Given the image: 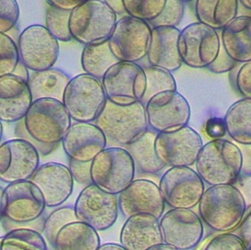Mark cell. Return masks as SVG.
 <instances>
[{"mask_svg": "<svg viewBox=\"0 0 251 250\" xmlns=\"http://www.w3.org/2000/svg\"><path fill=\"white\" fill-rule=\"evenodd\" d=\"M205 131L212 139H221L226 134L225 121L219 117L210 118L205 125Z\"/></svg>", "mask_w": 251, "mask_h": 250, "instance_id": "f6af8a7d", "label": "cell"}, {"mask_svg": "<svg viewBox=\"0 0 251 250\" xmlns=\"http://www.w3.org/2000/svg\"><path fill=\"white\" fill-rule=\"evenodd\" d=\"M179 31L177 27H152L146 55L149 66L163 69L171 74L181 67L182 62L177 52Z\"/></svg>", "mask_w": 251, "mask_h": 250, "instance_id": "603a6c76", "label": "cell"}, {"mask_svg": "<svg viewBox=\"0 0 251 250\" xmlns=\"http://www.w3.org/2000/svg\"><path fill=\"white\" fill-rule=\"evenodd\" d=\"M221 48L218 31L195 22L184 26L177 39V52L182 63L194 69L208 68Z\"/></svg>", "mask_w": 251, "mask_h": 250, "instance_id": "ba28073f", "label": "cell"}, {"mask_svg": "<svg viewBox=\"0 0 251 250\" xmlns=\"http://www.w3.org/2000/svg\"><path fill=\"white\" fill-rule=\"evenodd\" d=\"M15 136H16V138L25 139L27 142H29L30 144H32L35 147V149L38 151L40 156H47V155L51 154L54 150H56L57 147H58L57 145H45V144L39 143V142L35 141L33 138H31V136L25 130V127L23 120L18 122V123H16Z\"/></svg>", "mask_w": 251, "mask_h": 250, "instance_id": "7bdbcfd3", "label": "cell"}, {"mask_svg": "<svg viewBox=\"0 0 251 250\" xmlns=\"http://www.w3.org/2000/svg\"><path fill=\"white\" fill-rule=\"evenodd\" d=\"M70 15L71 12L62 11L49 5L46 8L44 26L58 41L68 42L73 39L69 27Z\"/></svg>", "mask_w": 251, "mask_h": 250, "instance_id": "d590c367", "label": "cell"}, {"mask_svg": "<svg viewBox=\"0 0 251 250\" xmlns=\"http://www.w3.org/2000/svg\"><path fill=\"white\" fill-rule=\"evenodd\" d=\"M0 250H47L43 235L32 228L18 227L2 238Z\"/></svg>", "mask_w": 251, "mask_h": 250, "instance_id": "1f68e13d", "label": "cell"}, {"mask_svg": "<svg viewBox=\"0 0 251 250\" xmlns=\"http://www.w3.org/2000/svg\"><path fill=\"white\" fill-rule=\"evenodd\" d=\"M106 100L101 80L83 73L70 79L62 103L75 123H94Z\"/></svg>", "mask_w": 251, "mask_h": 250, "instance_id": "52a82bcc", "label": "cell"}, {"mask_svg": "<svg viewBox=\"0 0 251 250\" xmlns=\"http://www.w3.org/2000/svg\"><path fill=\"white\" fill-rule=\"evenodd\" d=\"M20 63L16 41L7 33H0V77L13 75Z\"/></svg>", "mask_w": 251, "mask_h": 250, "instance_id": "8d00e7d4", "label": "cell"}, {"mask_svg": "<svg viewBox=\"0 0 251 250\" xmlns=\"http://www.w3.org/2000/svg\"><path fill=\"white\" fill-rule=\"evenodd\" d=\"M241 194L246 207L251 205V175H240L236 181L232 184Z\"/></svg>", "mask_w": 251, "mask_h": 250, "instance_id": "bcb514c9", "label": "cell"}, {"mask_svg": "<svg viewBox=\"0 0 251 250\" xmlns=\"http://www.w3.org/2000/svg\"><path fill=\"white\" fill-rule=\"evenodd\" d=\"M148 127L163 132L187 125L190 120V106L186 98L177 91H164L145 103Z\"/></svg>", "mask_w": 251, "mask_h": 250, "instance_id": "9a60e30c", "label": "cell"}, {"mask_svg": "<svg viewBox=\"0 0 251 250\" xmlns=\"http://www.w3.org/2000/svg\"><path fill=\"white\" fill-rule=\"evenodd\" d=\"M221 45L236 63L251 61V17L237 16L223 30Z\"/></svg>", "mask_w": 251, "mask_h": 250, "instance_id": "d4e9b609", "label": "cell"}, {"mask_svg": "<svg viewBox=\"0 0 251 250\" xmlns=\"http://www.w3.org/2000/svg\"><path fill=\"white\" fill-rule=\"evenodd\" d=\"M157 132L148 128L131 143L125 146L129 153L135 170L144 174H158L166 166L159 160L154 149V140Z\"/></svg>", "mask_w": 251, "mask_h": 250, "instance_id": "f1b7e54d", "label": "cell"}, {"mask_svg": "<svg viewBox=\"0 0 251 250\" xmlns=\"http://www.w3.org/2000/svg\"><path fill=\"white\" fill-rule=\"evenodd\" d=\"M74 208L79 222L96 231L106 230L117 221L118 195L107 193L96 185L90 184L79 192Z\"/></svg>", "mask_w": 251, "mask_h": 250, "instance_id": "5bb4252c", "label": "cell"}, {"mask_svg": "<svg viewBox=\"0 0 251 250\" xmlns=\"http://www.w3.org/2000/svg\"><path fill=\"white\" fill-rule=\"evenodd\" d=\"M100 245L98 231L77 221L58 232L53 247L55 250H97Z\"/></svg>", "mask_w": 251, "mask_h": 250, "instance_id": "83f0119b", "label": "cell"}, {"mask_svg": "<svg viewBox=\"0 0 251 250\" xmlns=\"http://www.w3.org/2000/svg\"><path fill=\"white\" fill-rule=\"evenodd\" d=\"M68 168L71 172V175L73 176L74 181H76L77 183L87 186L92 184L91 180V162H77L69 159V165Z\"/></svg>", "mask_w": 251, "mask_h": 250, "instance_id": "60d3db41", "label": "cell"}, {"mask_svg": "<svg viewBox=\"0 0 251 250\" xmlns=\"http://www.w3.org/2000/svg\"><path fill=\"white\" fill-rule=\"evenodd\" d=\"M184 15V2L181 0H166L161 14L152 21L151 27L171 26L177 27Z\"/></svg>", "mask_w": 251, "mask_h": 250, "instance_id": "74e56055", "label": "cell"}, {"mask_svg": "<svg viewBox=\"0 0 251 250\" xmlns=\"http://www.w3.org/2000/svg\"><path fill=\"white\" fill-rule=\"evenodd\" d=\"M235 85L243 98L251 100V61L239 68L235 76Z\"/></svg>", "mask_w": 251, "mask_h": 250, "instance_id": "b9f144b4", "label": "cell"}, {"mask_svg": "<svg viewBox=\"0 0 251 250\" xmlns=\"http://www.w3.org/2000/svg\"><path fill=\"white\" fill-rule=\"evenodd\" d=\"M123 3L128 17L151 23L163 11L166 0H123Z\"/></svg>", "mask_w": 251, "mask_h": 250, "instance_id": "e575fe53", "label": "cell"}, {"mask_svg": "<svg viewBox=\"0 0 251 250\" xmlns=\"http://www.w3.org/2000/svg\"><path fill=\"white\" fill-rule=\"evenodd\" d=\"M236 235L239 236L247 248L251 245V215L241 225Z\"/></svg>", "mask_w": 251, "mask_h": 250, "instance_id": "681fc988", "label": "cell"}, {"mask_svg": "<svg viewBox=\"0 0 251 250\" xmlns=\"http://www.w3.org/2000/svg\"><path fill=\"white\" fill-rule=\"evenodd\" d=\"M23 121L25 130L35 141L57 146L72 125L63 103L54 99L32 101Z\"/></svg>", "mask_w": 251, "mask_h": 250, "instance_id": "277c9868", "label": "cell"}, {"mask_svg": "<svg viewBox=\"0 0 251 250\" xmlns=\"http://www.w3.org/2000/svg\"><path fill=\"white\" fill-rule=\"evenodd\" d=\"M152 27L146 22L124 16L117 20L108 41L113 55L120 62L137 63L146 57Z\"/></svg>", "mask_w": 251, "mask_h": 250, "instance_id": "7c38bea8", "label": "cell"}, {"mask_svg": "<svg viewBox=\"0 0 251 250\" xmlns=\"http://www.w3.org/2000/svg\"><path fill=\"white\" fill-rule=\"evenodd\" d=\"M163 243L159 220L148 214L127 218L122 226L120 244L126 250H147Z\"/></svg>", "mask_w": 251, "mask_h": 250, "instance_id": "cb8c5ba5", "label": "cell"}, {"mask_svg": "<svg viewBox=\"0 0 251 250\" xmlns=\"http://www.w3.org/2000/svg\"><path fill=\"white\" fill-rule=\"evenodd\" d=\"M45 207L42 194L30 180L13 182L4 188L3 219L11 223H31L40 218Z\"/></svg>", "mask_w": 251, "mask_h": 250, "instance_id": "e0dca14e", "label": "cell"}, {"mask_svg": "<svg viewBox=\"0 0 251 250\" xmlns=\"http://www.w3.org/2000/svg\"><path fill=\"white\" fill-rule=\"evenodd\" d=\"M120 61L113 55L108 39L87 44L83 47L80 57L81 67L87 74L99 80L106 72Z\"/></svg>", "mask_w": 251, "mask_h": 250, "instance_id": "4dcf8cb0", "label": "cell"}, {"mask_svg": "<svg viewBox=\"0 0 251 250\" xmlns=\"http://www.w3.org/2000/svg\"><path fill=\"white\" fill-rule=\"evenodd\" d=\"M236 62H234L225 51V49L223 48V46L221 45L219 54L217 56V58L215 59V61L208 66V70L214 74H224V73H227L230 72L235 66H236Z\"/></svg>", "mask_w": 251, "mask_h": 250, "instance_id": "ee69618b", "label": "cell"}, {"mask_svg": "<svg viewBox=\"0 0 251 250\" xmlns=\"http://www.w3.org/2000/svg\"><path fill=\"white\" fill-rule=\"evenodd\" d=\"M20 61L27 70L41 72L53 68L60 53L59 41L42 25H31L18 36Z\"/></svg>", "mask_w": 251, "mask_h": 250, "instance_id": "8fae6325", "label": "cell"}, {"mask_svg": "<svg viewBox=\"0 0 251 250\" xmlns=\"http://www.w3.org/2000/svg\"><path fill=\"white\" fill-rule=\"evenodd\" d=\"M71 76L61 69L51 68L41 72H33L27 81L32 101L38 99H54L62 102L65 89Z\"/></svg>", "mask_w": 251, "mask_h": 250, "instance_id": "484cf974", "label": "cell"}, {"mask_svg": "<svg viewBox=\"0 0 251 250\" xmlns=\"http://www.w3.org/2000/svg\"><path fill=\"white\" fill-rule=\"evenodd\" d=\"M94 124L104 134L107 145L116 147L128 145L149 128L142 102L120 105L107 99Z\"/></svg>", "mask_w": 251, "mask_h": 250, "instance_id": "6da1fadb", "label": "cell"}, {"mask_svg": "<svg viewBox=\"0 0 251 250\" xmlns=\"http://www.w3.org/2000/svg\"><path fill=\"white\" fill-rule=\"evenodd\" d=\"M196 173L210 186L232 185L241 171V154L229 140L213 139L204 144L195 162Z\"/></svg>", "mask_w": 251, "mask_h": 250, "instance_id": "7a4b0ae2", "label": "cell"}, {"mask_svg": "<svg viewBox=\"0 0 251 250\" xmlns=\"http://www.w3.org/2000/svg\"><path fill=\"white\" fill-rule=\"evenodd\" d=\"M105 2L116 15L126 14L123 0H105Z\"/></svg>", "mask_w": 251, "mask_h": 250, "instance_id": "f907efd6", "label": "cell"}, {"mask_svg": "<svg viewBox=\"0 0 251 250\" xmlns=\"http://www.w3.org/2000/svg\"><path fill=\"white\" fill-rule=\"evenodd\" d=\"M246 208L243 197L233 185L210 186L198 203L202 223L216 231H228L237 226Z\"/></svg>", "mask_w": 251, "mask_h": 250, "instance_id": "3957f363", "label": "cell"}, {"mask_svg": "<svg viewBox=\"0 0 251 250\" xmlns=\"http://www.w3.org/2000/svg\"><path fill=\"white\" fill-rule=\"evenodd\" d=\"M101 82L107 99L120 105L141 102L146 88L143 68L131 62H119L112 66Z\"/></svg>", "mask_w": 251, "mask_h": 250, "instance_id": "4fadbf2b", "label": "cell"}, {"mask_svg": "<svg viewBox=\"0 0 251 250\" xmlns=\"http://www.w3.org/2000/svg\"><path fill=\"white\" fill-rule=\"evenodd\" d=\"M135 166L124 147H106L91 162V180L101 190L119 195L134 179Z\"/></svg>", "mask_w": 251, "mask_h": 250, "instance_id": "8992f818", "label": "cell"}, {"mask_svg": "<svg viewBox=\"0 0 251 250\" xmlns=\"http://www.w3.org/2000/svg\"><path fill=\"white\" fill-rule=\"evenodd\" d=\"M202 146L200 134L189 125L158 132L154 140L157 157L170 168L191 167L195 164Z\"/></svg>", "mask_w": 251, "mask_h": 250, "instance_id": "9c48e42d", "label": "cell"}, {"mask_svg": "<svg viewBox=\"0 0 251 250\" xmlns=\"http://www.w3.org/2000/svg\"><path fill=\"white\" fill-rule=\"evenodd\" d=\"M163 242L177 250L195 248L202 240L204 227L192 210L171 209L159 220Z\"/></svg>", "mask_w": 251, "mask_h": 250, "instance_id": "ac0fdd59", "label": "cell"}, {"mask_svg": "<svg viewBox=\"0 0 251 250\" xmlns=\"http://www.w3.org/2000/svg\"><path fill=\"white\" fill-rule=\"evenodd\" d=\"M119 210L125 218L138 214H148L160 220L164 215L165 202L159 186L145 178L133 179L118 195Z\"/></svg>", "mask_w": 251, "mask_h": 250, "instance_id": "d6986e66", "label": "cell"}, {"mask_svg": "<svg viewBox=\"0 0 251 250\" xmlns=\"http://www.w3.org/2000/svg\"><path fill=\"white\" fill-rule=\"evenodd\" d=\"M241 154L240 175H251V144H236Z\"/></svg>", "mask_w": 251, "mask_h": 250, "instance_id": "7dc6e473", "label": "cell"}, {"mask_svg": "<svg viewBox=\"0 0 251 250\" xmlns=\"http://www.w3.org/2000/svg\"><path fill=\"white\" fill-rule=\"evenodd\" d=\"M247 250H251V245H250V246L247 248Z\"/></svg>", "mask_w": 251, "mask_h": 250, "instance_id": "680465c9", "label": "cell"}, {"mask_svg": "<svg viewBox=\"0 0 251 250\" xmlns=\"http://www.w3.org/2000/svg\"><path fill=\"white\" fill-rule=\"evenodd\" d=\"M39 163L38 151L25 139L12 138L0 144V180L7 184L29 180Z\"/></svg>", "mask_w": 251, "mask_h": 250, "instance_id": "2e32d148", "label": "cell"}, {"mask_svg": "<svg viewBox=\"0 0 251 250\" xmlns=\"http://www.w3.org/2000/svg\"><path fill=\"white\" fill-rule=\"evenodd\" d=\"M2 134H3V125H2V122L0 121V138H2Z\"/></svg>", "mask_w": 251, "mask_h": 250, "instance_id": "6f0895ef", "label": "cell"}, {"mask_svg": "<svg viewBox=\"0 0 251 250\" xmlns=\"http://www.w3.org/2000/svg\"><path fill=\"white\" fill-rule=\"evenodd\" d=\"M64 152L77 162L92 160L107 147V140L94 123H72L62 139Z\"/></svg>", "mask_w": 251, "mask_h": 250, "instance_id": "44dd1931", "label": "cell"}, {"mask_svg": "<svg viewBox=\"0 0 251 250\" xmlns=\"http://www.w3.org/2000/svg\"><path fill=\"white\" fill-rule=\"evenodd\" d=\"M32 103L27 81L14 75L0 77V121L18 123L24 120Z\"/></svg>", "mask_w": 251, "mask_h": 250, "instance_id": "7402d4cb", "label": "cell"}, {"mask_svg": "<svg viewBox=\"0 0 251 250\" xmlns=\"http://www.w3.org/2000/svg\"><path fill=\"white\" fill-rule=\"evenodd\" d=\"M20 17L18 2L0 0V33H9L16 26Z\"/></svg>", "mask_w": 251, "mask_h": 250, "instance_id": "f35d334b", "label": "cell"}, {"mask_svg": "<svg viewBox=\"0 0 251 250\" xmlns=\"http://www.w3.org/2000/svg\"><path fill=\"white\" fill-rule=\"evenodd\" d=\"M40 191L46 207L58 208L71 196L74 179L68 166L48 162L39 165L29 179Z\"/></svg>", "mask_w": 251, "mask_h": 250, "instance_id": "ffe728a7", "label": "cell"}, {"mask_svg": "<svg viewBox=\"0 0 251 250\" xmlns=\"http://www.w3.org/2000/svg\"><path fill=\"white\" fill-rule=\"evenodd\" d=\"M143 71L146 78V88L141 101L142 103H146L158 93L164 91H177L176 82L171 73L152 66L143 68Z\"/></svg>", "mask_w": 251, "mask_h": 250, "instance_id": "d6a6232c", "label": "cell"}, {"mask_svg": "<svg viewBox=\"0 0 251 250\" xmlns=\"http://www.w3.org/2000/svg\"><path fill=\"white\" fill-rule=\"evenodd\" d=\"M1 139H2V138H0V144H1Z\"/></svg>", "mask_w": 251, "mask_h": 250, "instance_id": "91938a15", "label": "cell"}, {"mask_svg": "<svg viewBox=\"0 0 251 250\" xmlns=\"http://www.w3.org/2000/svg\"><path fill=\"white\" fill-rule=\"evenodd\" d=\"M147 250H177V249H176V248H174L173 246H170V245H168V244H166V243L163 242V243L154 245V246L150 247V248L147 249Z\"/></svg>", "mask_w": 251, "mask_h": 250, "instance_id": "db71d44e", "label": "cell"}, {"mask_svg": "<svg viewBox=\"0 0 251 250\" xmlns=\"http://www.w3.org/2000/svg\"><path fill=\"white\" fill-rule=\"evenodd\" d=\"M238 2H239V4H240L243 8H245L246 10L251 11V0H240V1H238Z\"/></svg>", "mask_w": 251, "mask_h": 250, "instance_id": "9f6ffc18", "label": "cell"}, {"mask_svg": "<svg viewBox=\"0 0 251 250\" xmlns=\"http://www.w3.org/2000/svg\"><path fill=\"white\" fill-rule=\"evenodd\" d=\"M225 125L228 136L236 144H251V100L239 99L226 112Z\"/></svg>", "mask_w": 251, "mask_h": 250, "instance_id": "f546056e", "label": "cell"}, {"mask_svg": "<svg viewBox=\"0 0 251 250\" xmlns=\"http://www.w3.org/2000/svg\"><path fill=\"white\" fill-rule=\"evenodd\" d=\"M3 192L4 188L0 186V222L3 220Z\"/></svg>", "mask_w": 251, "mask_h": 250, "instance_id": "11a10c76", "label": "cell"}, {"mask_svg": "<svg viewBox=\"0 0 251 250\" xmlns=\"http://www.w3.org/2000/svg\"><path fill=\"white\" fill-rule=\"evenodd\" d=\"M116 23L117 15L105 0H88L71 12L69 27L73 39L85 46L109 39Z\"/></svg>", "mask_w": 251, "mask_h": 250, "instance_id": "5b68a950", "label": "cell"}, {"mask_svg": "<svg viewBox=\"0 0 251 250\" xmlns=\"http://www.w3.org/2000/svg\"><path fill=\"white\" fill-rule=\"evenodd\" d=\"M78 219L75 215V208L72 206L58 207L51 212L43 223V233L45 240L54 245L55 238L58 232L67 225L77 222Z\"/></svg>", "mask_w": 251, "mask_h": 250, "instance_id": "836d02e7", "label": "cell"}, {"mask_svg": "<svg viewBox=\"0 0 251 250\" xmlns=\"http://www.w3.org/2000/svg\"><path fill=\"white\" fill-rule=\"evenodd\" d=\"M158 186L165 204L172 209H193L205 191L203 180L191 167L169 168Z\"/></svg>", "mask_w": 251, "mask_h": 250, "instance_id": "30bf717a", "label": "cell"}, {"mask_svg": "<svg viewBox=\"0 0 251 250\" xmlns=\"http://www.w3.org/2000/svg\"><path fill=\"white\" fill-rule=\"evenodd\" d=\"M238 0H197L195 15L199 23L218 30H223L237 17Z\"/></svg>", "mask_w": 251, "mask_h": 250, "instance_id": "4316f807", "label": "cell"}, {"mask_svg": "<svg viewBox=\"0 0 251 250\" xmlns=\"http://www.w3.org/2000/svg\"><path fill=\"white\" fill-rule=\"evenodd\" d=\"M14 75H17L19 77H21L22 79L25 80V81H28V78H29V74H28V70L25 68V66L20 61V63L18 64L15 72L13 73Z\"/></svg>", "mask_w": 251, "mask_h": 250, "instance_id": "816d5d0a", "label": "cell"}, {"mask_svg": "<svg viewBox=\"0 0 251 250\" xmlns=\"http://www.w3.org/2000/svg\"><path fill=\"white\" fill-rule=\"evenodd\" d=\"M204 250H247V247L238 235L223 233L214 237Z\"/></svg>", "mask_w": 251, "mask_h": 250, "instance_id": "ab89813d", "label": "cell"}, {"mask_svg": "<svg viewBox=\"0 0 251 250\" xmlns=\"http://www.w3.org/2000/svg\"><path fill=\"white\" fill-rule=\"evenodd\" d=\"M97 250H126L121 244L118 243H105L100 245Z\"/></svg>", "mask_w": 251, "mask_h": 250, "instance_id": "f5cc1de1", "label": "cell"}, {"mask_svg": "<svg viewBox=\"0 0 251 250\" xmlns=\"http://www.w3.org/2000/svg\"><path fill=\"white\" fill-rule=\"evenodd\" d=\"M81 2L82 1H79V0H47L46 4L62 11L72 12Z\"/></svg>", "mask_w": 251, "mask_h": 250, "instance_id": "c3c4849f", "label": "cell"}]
</instances>
